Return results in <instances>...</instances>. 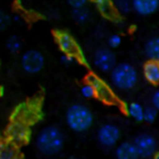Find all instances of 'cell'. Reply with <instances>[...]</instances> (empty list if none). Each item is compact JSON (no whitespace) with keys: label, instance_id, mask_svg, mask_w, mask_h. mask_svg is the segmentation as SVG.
Returning <instances> with one entry per match:
<instances>
[{"label":"cell","instance_id":"28","mask_svg":"<svg viewBox=\"0 0 159 159\" xmlns=\"http://www.w3.org/2000/svg\"><path fill=\"white\" fill-rule=\"evenodd\" d=\"M152 159H159V152H156V154L154 155V158Z\"/></svg>","mask_w":159,"mask_h":159},{"label":"cell","instance_id":"5","mask_svg":"<svg viewBox=\"0 0 159 159\" xmlns=\"http://www.w3.org/2000/svg\"><path fill=\"white\" fill-rule=\"evenodd\" d=\"M86 82L93 85L94 89H95L96 97L102 100V102L108 105H116L118 102L117 97H116L112 89L109 87V85L106 84L102 79L96 76L95 74L87 75Z\"/></svg>","mask_w":159,"mask_h":159},{"label":"cell","instance_id":"26","mask_svg":"<svg viewBox=\"0 0 159 159\" xmlns=\"http://www.w3.org/2000/svg\"><path fill=\"white\" fill-rule=\"evenodd\" d=\"M152 104L156 110H159V89H157L156 92H154L152 96Z\"/></svg>","mask_w":159,"mask_h":159},{"label":"cell","instance_id":"21","mask_svg":"<svg viewBox=\"0 0 159 159\" xmlns=\"http://www.w3.org/2000/svg\"><path fill=\"white\" fill-rule=\"evenodd\" d=\"M157 118V110L152 106L144 108V120L147 123H152Z\"/></svg>","mask_w":159,"mask_h":159},{"label":"cell","instance_id":"13","mask_svg":"<svg viewBox=\"0 0 159 159\" xmlns=\"http://www.w3.org/2000/svg\"><path fill=\"white\" fill-rule=\"evenodd\" d=\"M143 74L150 84H159V62L148 60L143 66Z\"/></svg>","mask_w":159,"mask_h":159},{"label":"cell","instance_id":"9","mask_svg":"<svg viewBox=\"0 0 159 159\" xmlns=\"http://www.w3.org/2000/svg\"><path fill=\"white\" fill-rule=\"evenodd\" d=\"M94 64L102 72H111L117 66L115 52L109 48H99L94 53Z\"/></svg>","mask_w":159,"mask_h":159},{"label":"cell","instance_id":"1","mask_svg":"<svg viewBox=\"0 0 159 159\" xmlns=\"http://www.w3.org/2000/svg\"><path fill=\"white\" fill-rule=\"evenodd\" d=\"M64 135L59 128L49 125L44 128L36 137V146L44 155H56L63 148Z\"/></svg>","mask_w":159,"mask_h":159},{"label":"cell","instance_id":"27","mask_svg":"<svg viewBox=\"0 0 159 159\" xmlns=\"http://www.w3.org/2000/svg\"><path fill=\"white\" fill-rule=\"evenodd\" d=\"M60 60H61L62 63L66 64V66H70V64H72L73 62L75 61L74 58L70 57V56H66V55H62L61 58H60Z\"/></svg>","mask_w":159,"mask_h":159},{"label":"cell","instance_id":"4","mask_svg":"<svg viewBox=\"0 0 159 159\" xmlns=\"http://www.w3.org/2000/svg\"><path fill=\"white\" fill-rule=\"evenodd\" d=\"M55 38L63 55L70 56L76 61L85 62V57L83 55L82 49L70 34L63 31H57L55 33Z\"/></svg>","mask_w":159,"mask_h":159},{"label":"cell","instance_id":"2","mask_svg":"<svg viewBox=\"0 0 159 159\" xmlns=\"http://www.w3.org/2000/svg\"><path fill=\"white\" fill-rule=\"evenodd\" d=\"M66 122L72 131L84 133L93 125L94 116L89 107L82 104H73L66 112Z\"/></svg>","mask_w":159,"mask_h":159},{"label":"cell","instance_id":"12","mask_svg":"<svg viewBox=\"0 0 159 159\" xmlns=\"http://www.w3.org/2000/svg\"><path fill=\"white\" fill-rule=\"evenodd\" d=\"M116 158L117 159H139V156L132 142H123L116 148Z\"/></svg>","mask_w":159,"mask_h":159},{"label":"cell","instance_id":"20","mask_svg":"<svg viewBox=\"0 0 159 159\" xmlns=\"http://www.w3.org/2000/svg\"><path fill=\"white\" fill-rule=\"evenodd\" d=\"M113 5H115V8L118 13H121V14L128 13L132 9V2H130L128 0H119V1L113 2Z\"/></svg>","mask_w":159,"mask_h":159},{"label":"cell","instance_id":"18","mask_svg":"<svg viewBox=\"0 0 159 159\" xmlns=\"http://www.w3.org/2000/svg\"><path fill=\"white\" fill-rule=\"evenodd\" d=\"M16 155V150L11 144H1L0 145V159H13Z\"/></svg>","mask_w":159,"mask_h":159},{"label":"cell","instance_id":"17","mask_svg":"<svg viewBox=\"0 0 159 159\" xmlns=\"http://www.w3.org/2000/svg\"><path fill=\"white\" fill-rule=\"evenodd\" d=\"M72 18L79 24H85L91 19V11L86 7L81 9H73L72 10Z\"/></svg>","mask_w":159,"mask_h":159},{"label":"cell","instance_id":"8","mask_svg":"<svg viewBox=\"0 0 159 159\" xmlns=\"http://www.w3.org/2000/svg\"><path fill=\"white\" fill-rule=\"evenodd\" d=\"M121 133L116 124L105 123L97 131V141L104 147H113L119 142Z\"/></svg>","mask_w":159,"mask_h":159},{"label":"cell","instance_id":"19","mask_svg":"<svg viewBox=\"0 0 159 159\" xmlns=\"http://www.w3.org/2000/svg\"><path fill=\"white\" fill-rule=\"evenodd\" d=\"M6 46H7V49L12 53H16L21 50V47H22V42L21 39L16 35L10 36L7 39V43H6Z\"/></svg>","mask_w":159,"mask_h":159},{"label":"cell","instance_id":"25","mask_svg":"<svg viewBox=\"0 0 159 159\" xmlns=\"http://www.w3.org/2000/svg\"><path fill=\"white\" fill-rule=\"evenodd\" d=\"M69 5L73 8V9H81L87 6V1L85 0H71L69 1Z\"/></svg>","mask_w":159,"mask_h":159},{"label":"cell","instance_id":"10","mask_svg":"<svg viewBox=\"0 0 159 159\" xmlns=\"http://www.w3.org/2000/svg\"><path fill=\"white\" fill-rule=\"evenodd\" d=\"M8 134L14 143H24L30 139V129L25 123L20 121H14L8 129Z\"/></svg>","mask_w":159,"mask_h":159},{"label":"cell","instance_id":"3","mask_svg":"<svg viewBox=\"0 0 159 159\" xmlns=\"http://www.w3.org/2000/svg\"><path fill=\"white\" fill-rule=\"evenodd\" d=\"M110 79L113 86L120 91H131L137 84L139 74L132 64L122 62L113 68L110 72Z\"/></svg>","mask_w":159,"mask_h":159},{"label":"cell","instance_id":"14","mask_svg":"<svg viewBox=\"0 0 159 159\" xmlns=\"http://www.w3.org/2000/svg\"><path fill=\"white\" fill-rule=\"evenodd\" d=\"M95 6L97 7L98 11L107 19H110V20H117L118 18V12L115 8V5L111 1L108 0H97L95 1Z\"/></svg>","mask_w":159,"mask_h":159},{"label":"cell","instance_id":"11","mask_svg":"<svg viewBox=\"0 0 159 159\" xmlns=\"http://www.w3.org/2000/svg\"><path fill=\"white\" fill-rule=\"evenodd\" d=\"M159 1L157 0H134L132 9L141 16H149L158 10Z\"/></svg>","mask_w":159,"mask_h":159},{"label":"cell","instance_id":"16","mask_svg":"<svg viewBox=\"0 0 159 159\" xmlns=\"http://www.w3.org/2000/svg\"><path fill=\"white\" fill-rule=\"evenodd\" d=\"M125 110H126V113H128L132 119H134L135 121L141 122L144 120V107L142 106L139 102H130V104L126 105Z\"/></svg>","mask_w":159,"mask_h":159},{"label":"cell","instance_id":"29","mask_svg":"<svg viewBox=\"0 0 159 159\" xmlns=\"http://www.w3.org/2000/svg\"><path fill=\"white\" fill-rule=\"evenodd\" d=\"M13 159H23V158H21V157L20 156H16V157H14V158Z\"/></svg>","mask_w":159,"mask_h":159},{"label":"cell","instance_id":"6","mask_svg":"<svg viewBox=\"0 0 159 159\" xmlns=\"http://www.w3.org/2000/svg\"><path fill=\"white\" fill-rule=\"evenodd\" d=\"M45 64V58L43 53L35 49L25 51L21 58V66L25 72L35 74L43 70Z\"/></svg>","mask_w":159,"mask_h":159},{"label":"cell","instance_id":"15","mask_svg":"<svg viewBox=\"0 0 159 159\" xmlns=\"http://www.w3.org/2000/svg\"><path fill=\"white\" fill-rule=\"evenodd\" d=\"M146 56L152 61L159 62V37H152L146 42L144 47Z\"/></svg>","mask_w":159,"mask_h":159},{"label":"cell","instance_id":"7","mask_svg":"<svg viewBox=\"0 0 159 159\" xmlns=\"http://www.w3.org/2000/svg\"><path fill=\"white\" fill-rule=\"evenodd\" d=\"M133 145L136 148L139 158L147 159L156 154L155 152L157 147L156 139L152 135L148 133H142L137 135L133 141Z\"/></svg>","mask_w":159,"mask_h":159},{"label":"cell","instance_id":"24","mask_svg":"<svg viewBox=\"0 0 159 159\" xmlns=\"http://www.w3.org/2000/svg\"><path fill=\"white\" fill-rule=\"evenodd\" d=\"M121 44V37L119 35H111L108 38V46L110 48H118Z\"/></svg>","mask_w":159,"mask_h":159},{"label":"cell","instance_id":"23","mask_svg":"<svg viewBox=\"0 0 159 159\" xmlns=\"http://www.w3.org/2000/svg\"><path fill=\"white\" fill-rule=\"evenodd\" d=\"M11 23V18L8 13L3 11H0V31L6 30Z\"/></svg>","mask_w":159,"mask_h":159},{"label":"cell","instance_id":"22","mask_svg":"<svg viewBox=\"0 0 159 159\" xmlns=\"http://www.w3.org/2000/svg\"><path fill=\"white\" fill-rule=\"evenodd\" d=\"M81 94L84 98H87V99H91V98L96 97L95 94V89H94L93 85L89 84V83H85V84L82 85L81 87Z\"/></svg>","mask_w":159,"mask_h":159}]
</instances>
